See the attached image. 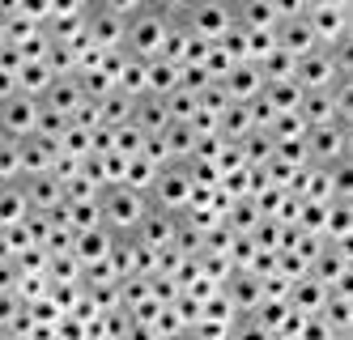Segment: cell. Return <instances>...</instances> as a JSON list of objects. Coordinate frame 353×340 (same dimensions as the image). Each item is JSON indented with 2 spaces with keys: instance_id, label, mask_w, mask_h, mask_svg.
<instances>
[{
  "instance_id": "cell-2",
  "label": "cell",
  "mask_w": 353,
  "mask_h": 340,
  "mask_svg": "<svg viewBox=\"0 0 353 340\" xmlns=\"http://www.w3.org/2000/svg\"><path fill=\"white\" fill-rule=\"evenodd\" d=\"M98 213H103V230L115 239H132L141 217L149 213V196L132 192V188H107L98 196Z\"/></svg>"
},
{
  "instance_id": "cell-10",
  "label": "cell",
  "mask_w": 353,
  "mask_h": 340,
  "mask_svg": "<svg viewBox=\"0 0 353 340\" xmlns=\"http://www.w3.org/2000/svg\"><path fill=\"white\" fill-rule=\"evenodd\" d=\"M47 111H56V115H64V119H72V111L85 102V94H81V86H77V77H56L52 86H47V94L39 98Z\"/></svg>"
},
{
  "instance_id": "cell-4",
  "label": "cell",
  "mask_w": 353,
  "mask_h": 340,
  "mask_svg": "<svg viewBox=\"0 0 353 340\" xmlns=\"http://www.w3.org/2000/svg\"><path fill=\"white\" fill-rule=\"evenodd\" d=\"M192 179H188V166L183 162H170V166H162L158 170V179H154V188H149V204L154 208H162V213H170V217H179L183 208L192 204Z\"/></svg>"
},
{
  "instance_id": "cell-14",
  "label": "cell",
  "mask_w": 353,
  "mask_h": 340,
  "mask_svg": "<svg viewBox=\"0 0 353 340\" xmlns=\"http://www.w3.org/2000/svg\"><path fill=\"white\" fill-rule=\"evenodd\" d=\"M30 217V200L21 192V183H5L0 188V230H13Z\"/></svg>"
},
{
  "instance_id": "cell-5",
  "label": "cell",
  "mask_w": 353,
  "mask_h": 340,
  "mask_svg": "<svg viewBox=\"0 0 353 340\" xmlns=\"http://www.w3.org/2000/svg\"><path fill=\"white\" fill-rule=\"evenodd\" d=\"M349 132L353 123H323V128H307V137H302V145H307V162L311 166H336L349 158Z\"/></svg>"
},
{
  "instance_id": "cell-8",
  "label": "cell",
  "mask_w": 353,
  "mask_h": 340,
  "mask_svg": "<svg viewBox=\"0 0 353 340\" xmlns=\"http://www.w3.org/2000/svg\"><path fill=\"white\" fill-rule=\"evenodd\" d=\"M34 115H39L34 98H21V94L5 98V102H0V137H5V141L34 137Z\"/></svg>"
},
{
  "instance_id": "cell-1",
  "label": "cell",
  "mask_w": 353,
  "mask_h": 340,
  "mask_svg": "<svg viewBox=\"0 0 353 340\" xmlns=\"http://www.w3.org/2000/svg\"><path fill=\"white\" fill-rule=\"evenodd\" d=\"M183 5H141V13L128 21V30H123V51H128L132 60H158V51L166 43V30L174 26Z\"/></svg>"
},
{
  "instance_id": "cell-17",
  "label": "cell",
  "mask_w": 353,
  "mask_h": 340,
  "mask_svg": "<svg viewBox=\"0 0 353 340\" xmlns=\"http://www.w3.org/2000/svg\"><path fill=\"white\" fill-rule=\"evenodd\" d=\"M327 340H349V332H332V336H327Z\"/></svg>"
},
{
  "instance_id": "cell-3",
  "label": "cell",
  "mask_w": 353,
  "mask_h": 340,
  "mask_svg": "<svg viewBox=\"0 0 353 340\" xmlns=\"http://www.w3.org/2000/svg\"><path fill=\"white\" fill-rule=\"evenodd\" d=\"M302 21L311 26V34L323 51H332L341 43L353 39V9L345 5V0H311V5H302Z\"/></svg>"
},
{
  "instance_id": "cell-11",
  "label": "cell",
  "mask_w": 353,
  "mask_h": 340,
  "mask_svg": "<svg viewBox=\"0 0 353 340\" xmlns=\"http://www.w3.org/2000/svg\"><path fill=\"white\" fill-rule=\"evenodd\" d=\"M132 123L141 128L145 137H162L170 128V115H166V98H154V94H141L132 102Z\"/></svg>"
},
{
  "instance_id": "cell-13",
  "label": "cell",
  "mask_w": 353,
  "mask_h": 340,
  "mask_svg": "<svg viewBox=\"0 0 353 340\" xmlns=\"http://www.w3.org/2000/svg\"><path fill=\"white\" fill-rule=\"evenodd\" d=\"M298 119H302V128L341 123V119H336V107H332V98H327V90H319V94H302V102H298Z\"/></svg>"
},
{
  "instance_id": "cell-7",
  "label": "cell",
  "mask_w": 353,
  "mask_h": 340,
  "mask_svg": "<svg viewBox=\"0 0 353 340\" xmlns=\"http://www.w3.org/2000/svg\"><path fill=\"white\" fill-rule=\"evenodd\" d=\"M336 81H345V77L336 72V60H332V51L315 47L311 56L294 60V86H298L302 94H319V90H332Z\"/></svg>"
},
{
  "instance_id": "cell-9",
  "label": "cell",
  "mask_w": 353,
  "mask_h": 340,
  "mask_svg": "<svg viewBox=\"0 0 353 340\" xmlns=\"http://www.w3.org/2000/svg\"><path fill=\"white\" fill-rule=\"evenodd\" d=\"M217 86H221V94L230 102H251V98H260V90H264V72L256 64H234Z\"/></svg>"
},
{
  "instance_id": "cell-18",
  "label": "cell",
  "mask_w": 353,
  "mask_h": 340,
  "mask_svg": "<svg viewBox=\"0 0 353 340\" xmlns=\"http://www.w3.org/2000/svg\"><path fill=\"white\" fill-rule=\"evenodd\" d=\"M0 340H17V336H13V332H0Z\"/></svg>"
},
{
  "instance_id": "cell-15",
  "label": "cell",
  "mask_w": 353,
  "mask_h": 340,
  "mask_svg": "<svg viewBox=\"0 0 353 340\" xmlns=\"http://www.w3.org/2000/svg\"><path fill=\"white\" fill-rule=\"evenodd\" d=\"M260 98L272 107V115H290V111H298L302 90L294 86V77H290V81H268V86L260 90Z\"/></svg>"
},
{
  "instance_id": "cell-6",
  "label": "cell",
  "mask_w": 353,
  "mask_h": 340,
  "mask_svg": "<svg viewBox=\"0 0 353 340\" xmlns=\"http://www.w3.org/2000/svg\"><path fill=\"white\" fill-rule=\"evenodd\" d=\"M183 30L200 43H217L225 30H234L230 5H183Z\"/></svg>"
},
{
  "instance_id": "cell-16",
  "label": "cell",
  "mask_w": 353,
  "mask_h": 340,
  "mask_svg": "<svg viewBox=\"0 0 353 340\" xmlns=\"http://www.w3.org/2000/svg\"><path fill=\"white\" fill-rule=\"evenodd\" d=\"M225 340H272V332L260 328L251 315H239V319L230 323V336H225Z\"/></svg>"
},
{
  "instance_id": "cell-12",
  "label": "cell",
  "mask_w": 353,
  "mask_h": 340,
  "mask_svg": "<svg viewBox=\"0 0 353 340\" xmlns=\"http://www.w3.org/2000/svg\"><path fill=\"white\" fill-rule=\"evenodd\" d=\"M174 90H179V64H170V60H149V64H145V94L170 98Z\"/></svg>"
}]
</instances>
